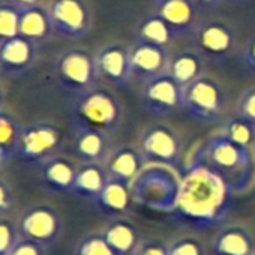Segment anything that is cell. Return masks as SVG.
I'll return each instance as SVG.
<instances>
[{"instance_id":"39","label":"cell","mask_w":255,"mask_h":255,"mask_svg":"<svg viewBox=\"0 0 255 255\" xmlns=\"http://www.w3.org/2000/svg\"><path fill=\"white\" fill-rule=\"evenodd\" d=\"M2 2H8V3H12L15 6L24 8V6H30V5L39 3V0H2Z\"/></svg>"},{"instance_id":"8","label":"cell","mask_w":255,"mask_h":255,"mask_svg":"<svg viewBox=\"0 0 255 255\" xmlns=\"http://www.w3.org/2000/svg\"><path fill=\"white\" fill-rule=\"evenodd\" d=\"M17 225L23 239L36 242L45 249L57 243L63 230L60 213L48 204H35L27 207L21 213Z\"/></svg>"},{"instance_id":"4","label":"cell","mask_w":255,"mask_h":255,"mask_svg":"<svg viewBox=\"0 0 255 255\" xmlns=\"http://www.w3.org/2000/svg\"><path fill=\"white\" fill-rule=\"evenodd\" d=\"M179 186L180 179L162 167L143 168L131 183L134 201L162 213L173 212L179 195Z\"/></svg>"},{"instance_id":"5","label":"cell","mask_w":255,"mask_h":255,"mask_svg":"<svg viewBox=\"0 0 255 255\" xmlns=\"http://www.w3.org/2000/svg\"><path fill=\"white\" fill-rule=\"evenodd\" d=\"M225 105V90L212 77L203 75L183 87V111L201 123L218 122L224 114Z\"/></svg>"},{"instance_id":"24","label":"cell","mask_w":255,"mask_h":255,"mask_svg":"<svg viewBox=\"0 0 255 255\" xmlns=\"http://www.w3.org/2000/svg\"><path fill=\"white\" fill-rule=\"evenodd\" d=\"M54 32L50 11L39 3L24 6L20 12V36H24L36 44L48 39Z\"/></svg>"},{"instance_id":"19","label":"cell","mask_w":255,"mask_h":255,"mask_svg":"<svg viewBox=\"0 0 255 255\" xmlns=\"http://www.w3.org/2000/svg\"><path fill=\"white\" fill-rule=\"evenodd\" d=\"M213 255H255V240L243 225H227L210 243Z\"/></svg>"},{"instance_id":"9","label":"cell","mask_w":255,"mask_h":255,"mask_svg":"<svg viewBox=\"0 0 255 255\" xmlns=\"http://www.w3.org/2000/svg\"><path fill=\"white\" fill-rule=\"evenodd\" d=\"M140 149L146 162L177 167L182 161L183 141L171 126L156 123L141 134Z\"/></svg>"},{"instance_id":"1","label":"cell","mask_w":255,"mask_h":255,"mask_svg":"<svg viewBox=\"0 0 255 255\" xmlns=\"http://www.w3.org/2000/svg\"><path fill=\"white\" fill-rule=\"evenodd\" d=\"M233 186L210 165L194 156L180 177L171 219L185 228L207 231L221 225L234 206Z\"/></svg>"},{"instance_id":"15","label":"cell","mask_w":255,"mask_h":255,"mask_svg":"<svg viewBox=\"0 0 255 255\" xmlns=\"http://www.w3.org/2000/svg\"><path fill=\"white\" fill-rule=\"evenodd\" d=\"M170 59L171 57L167 47L138 41L131 48L132 77L146 81L156 75H161L168 71Z\"/></svg>"},{"instance_id":"11","label":"cell","mask_w":255,"mask_h":255,"mask_svg":"<svg viewBox=\"0 0 255 255\" xmlns=\"http://www.w3.org/2000/svg\"><path fill=\"white\" fill-rule=\"evenodd\" d=\"M194 42L201 56L222 62L228 59L237 44L234 29L221 20H204L194 29Z\"/></svg>"},{"instance_id":"28","label":"cell","mask_w":255,"mask_h":255,"mask_svg":"<svg viewBox=\"0 0 255 255\" xmlns=\"http://www.w3.org/2000/svg\"><path fill=\"white\" fill-rule=\"evenodd\" d=\"M221 134H224L236 144L248 149H251V146L255 143V126L237 114H234L224 123Z\"/></svg>"},{"instance_id":"30","label":"cell","mask_w":255,"mask_h":255,"mask_svg":"<svg viewBox=\"0 0 255 255\" xmlns=\"http://www.w3.org/2000/svg\"><path fill=\"white\" fill-rule=\"evenodd\" d=\"M20 6L0 2V41L20 36Z\"/></svg>"},{"instance_id":"23","label":"cell","mask_w":255,"mask_h":255,"mask_svg":"<svg viewBox=\"0 0 255 255\" xmlns=\"http://www.w3.org/2000/svg\"><path fill=\"white\" fill-rule=\"evenodd\" d=\"M108 179L110 177L104 164L86 162L77 170L71 194L93 204L107 185Z\"/></svg>"},{"instance_id":"25","label":"cell","mask_w":255,"mask_h":255,"mask_svg":"<svg viewBox=\"0 0 255 255\" xmlns=\"http://www.w3.org/2000/svg\"><path fill=\"white\" fill-rule=\"evenodd\" d=\"M168 74L182 86L186 87L192 81L204 75V62L200 51L183 50L170 59Z\"/></svg>"},{"instance_id":"12","label":"cell","mask_w":255,"mask_h":255,"mask_svg":"<svg viewBox=\"0 0 255 255\" xmlns=\"http://www.w3.org/2000/svg\"><path fill=\"white\" fill-rule=\"evenodd\" d=\"M50 17L54 32L68 38L80 39L92 27V11L86 0H51Z\"/></svg>"},{"instance_id":"33","label":"cell","mask_w":255,"mask_h":255,"mask_svg":"<svg viewBox=\"0 0 255 255\" xmlns=\"http://www.w3.org/2000/svg\"><path fill=\"white\" fill-rule=\"evenodd\" d=\"M236 114L255 126V86L242 93L236 105Z\"/></svg>"},{"instance_id":"2","label":"cell","mask_w":255,"mask_h":255,"mask_svg":"<svg viewBox=\"0 0 255 255\" xmlns=\"http://www.w3.org/2000/svg\"><path fill=\"white\" fill-rule=\"evenodd\" d=\"M195 156L216 170L236 192L243 191L249 185L252 177L251 149L236 144L224 134L209 138Z\"/></svg>"},{"instance_id":"17","label":"cell","mask_w":255,"mask_h":255,"mask_svg":"<svg viewBox=\"0 0 255 255\" xmlns=\"http://www.w3.org/2000/svg\"><path fill=\"white\" fill-rule=\"evenodd\" d=\"M74 155L86 162L104 164L111 153L110 134L93 128H74Z\"/></svg>"},{"instance_id":"14","label":"cell","mask_w":255,"mask_h":255,"mask_svg":"<svg viewBox=\"0 0 255 255\" xmlns=\"http://www.w3.org/2000/svg\"><path fill=\"white\" fill-rule=\"evenodd\" d=\"M96 65L104 80L116 86H123L132 77L131 48L117 42L104 45L96 53Z\"/></svg>"},{"instance_id":"3","label":"cell","mask_w":255,"mask_h":255,"mask_svg":"<svg viewBox=\"0 0 255 255\" xmlns=\"http://www.w3.org/2000/svg\"><path fill=\"white\" fill-rule=\"evenodd\" d=\"M71 119L74 128H93L111 134L122 123L123 107L110 89L95 86L78 95L71 110Z\"/></svg>"},{"instance_id":"7","label":"cell","mask_w":255,"mask_h":255,"mask_svg":"<svg viewBox=\"0 0 255 255\" xmlns=\"http://www.w3.org/2000/svg\"><path fill=\"white\" fill-rule=\"evenodd\" d=\"M56 72L62 87L75 95L95 87L101 77L96 56L86 48H72L62 53L56 62Z\"/></svg>"},{"instance_id":"18","label":"cell","mask_w":255,"mask_h":255,"mask_svg":"<svg viewBox=\"0 0 255 255\" xmlns=\"http://www.w3.org/2000/svg\"><path fill=\"white\" fill-rule=\"evenodd\" d=\"M155 12L170 26L176 36L194 32L197 27V12L194 0H156Z\"/></svg>"},{"instance_id":"27","label":"cell","mask_w":255,"mask_h":255,"mask_svg":"<svg viewBox=\"0 0 255 255\" xmlns=\"http://www.w3.org/2000/svg\"><path fill=\"white\" fill-rule=\"evenodd\" d=\"M137 36L140 41L167 47V48L177 38L174 35V32L170 29V26L164 21V18L158 12L149 14L140 21V24L137 27Z\"/></svg>"},{"instance_id":"22","label":"cell","mask_w":255,"mask_h":255,"mask_svg":"<svg viewBox=\"0 0 255 255\" xmlns=\"http://www.w3.org/2000/svg\"><path fill=\"white\" fill-rule=\"evenodd\" d=\"M104 237L119 255H134L141 245L138 228L132 221L116 216L102 230Z\"/></svg>"},{"instance_id":"16","label":"cell","mask_w":255,"mask_h":255,"mask_svg":"<svg viewBox=\"0 0 255 255\" xmlns=\"http://www.w3.org/2000/svg\"><path fill=\"white\" fill-rule=\"evenodd\" d=\"M146 158L140 147L131 144H122L111 150L104 162L108 177L117 179L126 183H132L135 177L143 171Z\"/></svg>"},{"instance_id":"38","label":"cell","mask_w":255,"mask_h":255,"mask_svg":"<svg viewBox=\"0 0 255 255\" xmlns=\"http://www.w3.org/2000/svg\"><path fill=\"white\" fill-rule=\"evenodd\" d=\"M198 11H213L218 9L222 3V0H194Z\"/></svg>"},{"instance_id":"32","label":"cell","mask_w":255,"mask_h":255,"mask_svg":"<svg viewBox=\"0 0 255 255\" xmlns=\"http://www.w3.org/2000/svg\"><path fill=\"white\" fill-rule=\"evenodd\" d=\"M168 255H206V251L197 239L182 237L168 245Z\"/></svg>"},{"instance_id":"36","label":"cell","mask_w":255,"mask_h":255,"mask_svg":"<svg viewBox=\"0 0 255 255\" xmlns=\"http://www.w3.org/2000/svg\"><path fill=\"white\" fill-rule=\"evenodd\" d=\"M45 252L47 249L42 245L27 239H21L9 255H45Z\"/></svg>"},{"instance_id":"31","label":"cell","mask_w":255,"mask_h":255,"mask_svg":"<svg viewBox=\"0 0 255 255\" xmlns=\"http://www.w3.org/2000/svg\"><path fill=\"white\" fill-rule=\"evenodd\" d=\"M21 239L18 225L6 216H2L0 219V255H9Z\"/></svg>"},{"instance_id":"41","label":"cell","mask_w":255,"mask_h":255,"mask_svg":"<svg viewBox=\"0 0 255 255\" xmlns=\"http://www.w3.org/2000/svg\"><path fill=\"white\" fill-rule=\"evenodd\" d=\"M153 2H156V0H153Z\"/></svg>"},{"instance_id":"10","label":"cell","mask_w":255,"mask_h":255,"mask_svg":"<svg viewBox=\"0 0 255 255\" xmlns=\"http://www.w3.org/2000/svg\"><path fill=\"white\" fill-rule=\"evenodd\" d=\"M143 105L155 117H170L183 110V87L167 72L144 81Z\"/></svg>"},{"instance_id":"40","label":"cell","mask_w":255,"mask_h":255,"mask_svg":"<svg viewBox=\"0 0 255 255\" xmlns=\"http://www.w3.org/2000/svg\"><path fill=\"white\" fill-rule=\"evenodd\" d=\"M233 2H236V3H240V5H242V3H246L248 0H233Z\"/></svg>"},{"instance_id":"26","label":"cell","mask_w":255,"mask_h":255,"mask_svg":"<svg viewBox=\"0 0 255 255\" xmlns=\"http://www.w3.org/2000/svg\"><path fill=\"white\" fill-rule=\"evenodd\" d=\"M23 125L6 110L0 111V167L5 171L6 165L15 159L17 147L21 138Z\"/></svg>"},{"instance_id":"20","label":"cell","mask_w":255,"mask_h":255,"mask_svg":"<svg viewBox=\"0 0 255 255\" xmlns=\"http://www.w3.org/2000/svg\"><path fill=\"white\" fill-rule=\"evenodd\" d=\"M77 170L71 159L54 155L41 162V182L51 192L71 194Z\"/></svg>"},{"instance_id":"29","label":"cell","mask_w":255,"mask_h":255,"mask_svg":"<svg viewBox=\"0 0 255 255\" xmlns=\"http://www.w3.org/2000/svg\"><path fill=\"white\" fill-rule=\"evenodd\" d=\"M74 255H119L107 242L102 233L83 236L75 245Z\"/></svg>"},{"instance_id":"13","label":"cell","mask_w":255,"mask_h":255,"mask_svg":"<svg viewBox=\"0 0 255 255\" xmlns=\"http://www.w3.org/2000/svg\"><path fill=\"white\" fill-rule=\"evenodd\" d=\"M38 45L24 36L0 41V68L8 77H18L27 72L38 59Z\"/></svg>"},{"instance_id":"35","label":"cell","mask_w":255,"mask_h":255,"mask_svg":"<svg viewBox=\"0 0 255 255\" xmlns=\"http://www.w3.org/2000/svg\"><path fill=\"white\" fill-rule=\"evenodd\" d=\"M134 255H168V245L161 240H144Z\"/></svg>"},{"instance_id":"37","label":"cell","mask_w":255,"mask_h":255,"mask_svg":"<svg viewBox=\"0 0 255 255\" xmlns=\"http://www.w3.org/2000/svg\"><path fill=\"white\" fill-rule=\"evenodd\" d=\"M242 60L246 65L248 69L255 72V33L251 35L243 47V53H242Z\"/></svg>"},{"instance_id":"21","label":"cell","mask_w":255,"mask_h":255,"mask_svg":"<svg viewBox=\"0 0 255 255\" xmlns=\"http://www.w3.org/2000/svg\"><path fill=\"white\" fill-rule=\"evenodd\" d=\"M134 201L131 183H126L117 179H108L102 192L93 203V206L107 216H122L131 209Z\"/></svg>"},{"instance_id":"6","label":"cell","mask_w":255,"mask_h":255,"mask_svg":"<svg viewBox=\"0 0 255 255\" xmlns=\"http://www.w3.org/2000/svg\"><path fill=\"white\" fill-rule=\"evenodd\" d=\"M63 146L62 129L51 122H35L23 128L15 159L23 164H41L59 155Z\"/></svg>"},{"instance_id":"34","label":"cell","mask_w":255,"mask_h":255,"mask_svg":"<svg viewBox=\"0 0 255 255\" xmlns=\"http://www.w3.org/2000/svg\"><path fill=\"white\" fill-rule=\"evenodd\" d=\"M14 204H15L14 191L11 185L5 179H2V183H0V215L5 216L9 210H12Z\"/></svg>"}]
</instances>
